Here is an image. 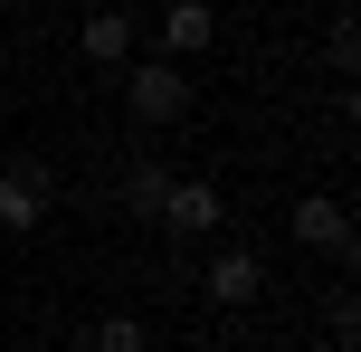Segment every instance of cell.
<instances>
[{
  "label": "cell",
  "mask_w": 361,
  "mask_h": 352,
  "mask_svg": "<svg viewBox=\"0 0 361 352\" xmlns=\"http://www.w3.org/2000/svg\"><path fill=\"white\" fill-rule=\"evenodd\" d=\"M124 105H133V124H180L190 114V76L171 57H133L124 67Z\"/></svg>",
  "instance_id": "6da1fadb"
},
{
  "label": "cell",
  "mask_w": 361,
  "mask_h": 352,
  "mask_svg": "<svg viewBox=\"0 0 361 352\" xmlns=\"http://www.w3.org/2000/svg\"><path fill=\"white\" fill-rule=\"evenodd\" d=\"M48 210H57V181L38 162H10V171H0V229H10V238H38Z\"/></svg>",
  "instance_id": "7a4b0ae2"
},
{
  "label": "cell",
  "mask_w": 361,
  "mask_h": 352,
  "mask_svg": "<svg viewBox=\"0 0 361 352\" xmlns=\"http://www.w3.org/2000/svg\"><path fill=\"white\" fill-rule=\"evenodd\" d=\"M152 219H162L171 238H209V229L228 219V190H219V181H180V171H171V190H162Z\"/></svg>",
  "instance_id": "3957f363"
},
{
  "label": "cell",
  "mask_w": 361,
  "mask_h": 352,
  "mask_svg": "<svg viewBox=\"0 0 361 352\" xmlns=\"http://www.w3.org/2000/svg\"><path fill=\"white\" fill-rule=\"evenodd\" d=\"M286 229H295V248H314V257H352V210L333 200V190H305Z\"/></svg>",
  "instance_id": "277c9868"
},
{
  "label": "cell",
  "mask_w": 361,
  "mask_h": 352,
  "mask_svg": "<svg viewBox=\"0 0 361 352\" xmlns=\"http://www.w3.org/2000/svg\"><path fill=\"white\" fill-rule=\"evenodd\" d=\"M200 48H219V10H209V0H171L162 29H152V57L180 67V57H200Z\"/></svg>",
  "instance_id": "5b68a950"
},
{
  "label": "cell",
  "mask_w": 361,
  "mask_h": 352,
  "mask_svg": "<svg viewBox=\"0 0 361 352\" xmlns=\"http://www.w3.org/2000/svg\"><path fill=\"white\" fill-rule=\"evenodd\" d=\"M209 305H228V315H247L257 296H267V257H247V248H228V257H209Z\"/></svg>",
  "instance_id": "8992f818"
},
{
  "label": "cell",
  "mask_w": 361,
  "mask_h": 352,
  "mask_svg": "<svg viewBox=\"0 0 361 352\" xmlns=\"http://www.w3.org/2000/svg\"><path fill=\"white\" fill-rule=\"evenodd\" d=\"M133 19L124 10H86V29H76V57H86V67H133Z\"/></svg>",
  "instance_id": "52a82bcc"
},
{
  "label": "cell",
  "mask_w": 361,
  "mask_h": 352,
  "mask_svg": "<svg viewBox=\"0 0 361 352\" xmlns=\"http://www.w3.org/2000/svg\"><path fill=\"white\" fill-rule=\"evenodd\" d=\"M86 352H152V324L143 315H95L86 324Z\"/></svg>",
  "instance_id": "ba28073f"
},
{
  "label": "cell",
  "mask_w": 361,
  "mask_h": 352,
  "mask_svg": "<svg viewBox=\"0 0 361 352\" xmlns=\"http://www.w3.org/2000/svg\"><path fill=\"white\" fill-rule=\"evenodd\" d=\"M162 190H171V171H162V162H133V171H124V210H143V219L162 210Z\"/></svg>",
  "instance_id": "9c48e42d"
},
{
  "label": "cell",
  "mask_w": 361,
  "mask_h": 352,
  "mask_svg": "<svg viewBox=\"0 0 361 352\" xmlns=\"http://www.w3.org/2000/svg\"><path fill=\"white\" fill-rule=\"evenodd\" d=\"M0 19H10V0H0Z\"/></svg>",
  "instance_id": "30bf717a"
}]
</instances>
